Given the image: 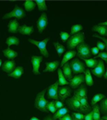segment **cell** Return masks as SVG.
<instances>
[{
    "mask_svg": "<svg viewBox=\"0 0 107 120\" xmlns=\"http://www.w3.org/2000/svg\"><path fill=\"white\" fill-rule=\"evenodd\" d=\"M46 92V89H44L41 92H39L36 96V99H35V103H34V105L35 107L42 111V112H46L48 111L47 110V105H48V101L47 99H45L44 95H45Z\"/></svg>",
    "mask_w": 107,
    "mask_h": 120,
    "instance_id": "6da1fadb",
    "label": "cell"
},
{
    "mask_svg": "<svg viewBox=\"0 0 107 120\" xmlns=\"http://www.w3.org/2000/svg\"><path fill=\"white\" fill-rule=\"evenodd\" d=\"M84 40H85L84 32H77L76 34H74L73 36H71L66 41V45L68 46V48L74 49V48L77 47L79 45L84 44Z\"/></svg>",
    "mask_w": 107,
    "mask_h": 120,
    "instance_id": "7a4b0ae2",
    "label": "cell"
},
{
    "mask_svg": "<svg viewBox=\"0 0 107 120\" xmlns=\"http://www.w3.org/2000/svg\"><path fill=\"white\" fill-rule=\"evenodd\" d=\"M49 40H50V37H47L44 40L40 41V42H39V41H35V40H31V39L28 40V41H29V43L36 45V46L39 48V50H40V52H41V54H42L43 56L48 57V56H49V53H48V51H47V49H46V45H47V43L49 42Z\"/></svg>",
    "mask_w": 107,
    "mask_h": 120,
    "instance_id": "3957f363",
    "label": "cell"
},
{
    "mask_svg": "<svg viewBox=\"0 0 107 120\" xmlns=\"http://www.w3.org/2000/svg\"><path fill=\"white\" fill-rule=\"evenodd\" d=\"M77 56L82 58V59H90L91 58V47L86 44H81L77 47Z\"/></svg>",
    "mask_w": 107,
    "mask_h": 120,
    "instance_id": "277c9868",
    "label": "cell"
},
{
    "mask_svg": "<svg viewBox=\"0 0 107 120\" xmlns=\"http://www.w3.org/2000/svg\"><path fill=\"white\" fill-rule=\"evenodd\" d=\"M25 11L23 10V8H21L20 7L18 6H15L14 9L11 11V12H8L7 14H5L3 19H9V18H17L18 19H22L24 17H25Z\"/></svg>",
    "mask_w": 107,
    "mask_h": 120,
    "instance_id": "5b68a950",
    "label": "cell"
},
{
    "mask_svg": "<svg viewBox=\"0 0 107 120\" xmlns=\"http://www.w3.org/2000/svg\"><path fill=\"white\" fill-rule=\"evenodd\" d=\"M70 67L74 74H81L86 70L85 66L82 62H80L79 59H72V61L70 62Z\"/></svg>",
    "mask_w": 107,
    "mask_h": 120,
    "instance_id": "8992f818",
    "label": "cell"
},
{
    "mask_svg": "<svg viewBox=\"0 0 107 120\" xmlns=\"http://www.w3.org/2000/svg\"><path fill=\"white\" fill-rule=\"evenodd\" d=\"M58 82L56 81L55 83L52 84L48 89H47V95H48V98L49 99H52V100H56L58 98Z\"/></svg>",
    "mask_w": 107,
    "mask_h": 120,
    "instance_id": "52a82bcc",
    "label": "cell"
},
{
    "mask_svg": "<svg viewBox=\"0 0 107 120\" xmlns=\"http://www.w3.org/2000/svg\"><path fill=\"white\" fill-rule=\"evenodd\" d=\"M42 61H43V57L42 56H33L31 57V65H32V72H33L34 75L40 74L39 68H40V66H41V62Z\"/></svg>",
    "mask_w": 107,
    "mask_h": 120,
    "instance_id": "ba28073f",
    "label": "cell"
},
{
    "mask_svg": "<svg viewBox=\"0 0 107 120\" xmlns=\"http://www.w3.org/2000/svg\"><path fill=\"white\" fill-rule=\"evenodd\" d=\"M92 74L95 75L97 78H102L104 76V62L102 60L98 61V64L96 67L92 69Z\"/></svg>",
    "mask_w": 107,
    "mask_h": 120,
    "instance_id": "9c48e42d",
    "label": "cell"
},
{
    "mask_svg": "<svg viewBox=\"0 0 107 120\" xmlns=\"http://www.w3.org/2000/svg\"><path fill=\"white\" fill-rule=\"evenodd\" d=\"M48 25V19L45 13H43L37 20V28L39 32H43Z\"/></svg>",
    "mask_w": 107,
    "mask_h": 120,
    "instance_id": "30bf717a",
    "label": "cell"
},
{
    "mask_svg": "<svg viewBox=\"0 0 107 120\" xmlns=\"http://www.w3.org/2000/svg\"><path fill=\"white\" fill-rule=\"evenodd\" d=\"M84 81H85L84 76L79 74V75H77V76H75L74 78H72V79L69 80V84H70V87H71V88L76 89V88H78Z\"/></svg>",
    "mask_w": 107,
    "mask_h": 120,
    "instance_id": "8fae6325",
    "label": "cell"
},
{
    "mask_svg": "<svg viewBox=\"0 0 107 120\" xmlns=\"http://www.w3.org/2000/svg\"><path fill=\"white\" fill-rule=\"evenodd\" d=\"M16 68V63L13 60H7L4 62L3 66H2V69L4 72L6 73H11L14 71V69Z\"/></svg>",
    "mask_w": 107,
    "mask_h": 120,
    "instance_id": "7c38bea8",
    "label": "cell"
},
{
    "mask_svg": "<svg viewBox=\"0 0 107 120\" xmlns=\"http://www.w3.org/2000/svg\"><path fill=\"white\" fill-rule=\"evenodd\" d=\"M71 94V89L69 87H62L58 89V97L61 99V101H65L67 97H69Z\"/></svg>",
    "mask_w": 107,
    "mask_h": 120,
    "instance_id": "4fadbf2b",
    "label": "cell"
},
{
    "mask_svg": "<svg viewBox=\"0 0 107 120\" xmlns=\"http://www.w3.org/2000/svg\"><path fill=\"white\" fill-rule=\"evenodd\" d=\"M60 66L59 61H53V62H47L46 63L45 69H44V72H55L57 68Z\"/></svg>",
    "mask_w": 107,
    "mask_h": 120,
    "instance_id": "5bb4252c",
    "label": "cell"
},
{
    "mask_svg": "<svg viewBox=\"0 0 107 120\" xmlns=\"http://www.w3.org/2000/svg\"><path fill=\"white\" fill-rule=\"evenodd\" d=\"M62 72H63L64 77L66 78V80H70V79H72V69H71L70 64L66 63V64L63 66Z\"/></svg>",
    "mask_w": 107,
    "mask_h": 120,
    "instance_id": "9a60e30c",
    "label": "cell"
},
{
    "mask_svg": "<svg viewBox=\"0 0 107 120\" xmlns=\"http://www.w3.org/2000/svg\"><path fill=\"white\" fill-rule=\"evenodd\" d=\"M66 104H67V105H68L71 109H74V110L80 109V107H81L79 101L77 99L75 96H73V97H71L70 99H68V100L66 101Z\"/></svg>",
    "mask_w": 107,
    "mask_h": 120,
    "instance_id": "2e32d148",
    "label": "cell"
},
{
    "mask_svg": "<svg viewBox=\"0 0 107 120\" xmlns=\"http://www.w3.org/2000/svg\"><path fill=\"white\" fill-rule=\"evenodd\" d=\"M77 55L76 51H74V50H68L66 53V55L64 56V57H63V59H62V62H61V67H63L66 63H67L68 62V60L72 59L73 57H75Z\"/></svg>",
    "mask_w": 107,
    "mask_h": 120,
    "instance_id": "e0dca14e",
    "label": "cell"
},
{
    "mask_svg": "<svg viewBox=\"0 0 107 120\" xmlns=\"http://www.w3.org/2000/svg\"><path fill=\"white\" fill-rule=\"evenodd\" d=\"M18 31L20 34H24V35H31V33L34 31V29L32 26H19Z\"/></svg>",
    "mask_w": 107,
    "mask_h": 120,
    "instance_id": "ac0fdd59",
    "label": "cell"
},
{
    "mask_svg": "<svg viewBox=\"0 0 107 120\" xmlns=\"http://www.w3.org/2000/svg\"><path fill=\"white\" fill-rule=\"evenodd\" d=\"M3 54H4V56L7 58H8V60L14 59V58H16L18 56V53L16 51H14V50L10 49V48H7V49L3 50Z\"/></svg>",
    "mask_w": 107,
    "mask_h": 120,
    "instance_id": "d6986e66",
    "label": "cell"
},
{
    "mask_svg": "<svg viewBox=\"0 0 107 120\" xmlns=\"http://www.w3.org/2000/svg\"><path fill=\"white\" fill-rule=\"evenodd\" d=\"M93 31H96L99 33L100 36H107V28L105 26H101V25H95L92 28Z\"/></svg>",
    "mask_w": 107,
    "mask_h": 120,
    "instance_id": "ffe728a7",
    "label": "cell"
},
{
    "mask_svg": "<svg viewBox=\"0 0 107 120\" xmlns=\"http://www.w3.org/2000/svg\"><path fill=\"white\" fill-rule=\"evenodd\" d=\"M22 74H23V68L22 67H17L15 69H14V71L11 72V73H9L8 76L9 77H12L14 79H19L22 76Z\"/></svg>",
    "mask_w": 107,
    "mask_h": 120,
    "instance_id": "44dd1931",
    "label": "cell"
},
{
    "mask_svg": "<svg viewBox=\"0 0 107 120\" xmlns=\"http://www.w3.org/2000/svg\"><path fill=\"white\" fill-rule=\"evenodd\" d=\"M68 113V109L67 108H64L62 107L61 109H58L55 114H54V119H59L60 117L64 116L65 115H66Z\"/></svg>",
    "mask_w": 107,
    "mask_h": 120,
    "instance_id": "7402d4cb",
    "label": "cell"
},
{
    "mask_svg": "<svg viewBox=\"0 0 107 120\" xmlns=\"http://www.w3.org/2000/svg\"><path fill=\"white\" fill-rule=\"evenodd\" d=\"M7 26H8V31H9V32L16 33V32L18 31V21L15 20V19L9 21V23H8Z\"/></svg>",
    "mask_w": 107,
    "mask_h": 120,
    "instance_id": "603a6c76",
    "label": "cell"
},
{
    "mask_svg": "<svg viewBox=\"0 0 107 120\" xmlns=\"http://www.w3.org/2000/svg\"><path fill=\"white\" fill-rule=\"evenodd\" d=\"M57 74H58V80H57V82H58V84H59V85L64 86V85L69 84V83H68V80H66V78L64 77V74H63V72H62L61 68H60V69H58Z\"/></svg>",
    "mask_w": 107,
    "mask_h": 120,
    "instance_id": "cb8c5ba5",
    "label": "cell"
},
{
    "mask_svg": "<svg viewBox=\"0 0 107 120\" xmlns=\"http://www.w3.org/2000/svg\"><path fill=\"white\" fill-rule=\"evenodd\" d=\"M85 75H84V78H85V81H86V84L88 86H92L93 85V79H92V75H91V72L89 69H86L84 71Z\"/></svg>",
    "mask_w": 107,
    "mask_h": 120,
    "instance_id": "d4e9b609",
    "label": "cell"
},
{
    "mask_svg": "<svg viewBox=\"0 0 107 120\" xmlns=\"http://www.w3.org/2000/svg\"><path fill=\"white\" fill-rule=\"evenodd\" d=\"M6 44L8 45V46H11V45H19V40H18V38H17L15 36H10V37L7 38Z\"/></svg>",
    "mask_w": 107,
    "mask_h": 120,
    "instance_id": "484cf974",
    "label": "cell"
},
{
    "mask_svg": "<svg viewBox=\"0 0 107 120\" xmlns=\"http://www.w3.org/2000/svg\"><path fill=\"white\" fill-rule=\"evenodd\" d=\"M93 115V120H100L101 119V109L99 106L93 105V110L92 111Z\"/></svg>",
    "mask_w": 107,
    "mask_h": 120,
    "instance_id": "4316f807",
    "label": "cell"
},
{
    "mask_svg": "<svg viewBox=\"0 0 107 120\" xmlns=\"http://www.w3.org/2000/svg\"><path fill=\"white\" fill-rule=\"evenodd\" d=\"M36 6V3L35 1H31V0H28V1H25L24 2V8L27 11H31L34 9Z\"/></svg>",
    "mask_w": 107,
    "mask_h": 120,
    "instance_id": "83f0119b",
    "label": "cell"
},
{
    "mask_svg": "<svg viewBox=\"0 0 107 120\" xmlns=\"http://www.w3.org/2000/svg\"><path fill=\"white\" fill-rule=\"evenodd\" d=\"M87 91H88V90H87L86 88L80 87L79 89H77V90L74 92V94H76L77 96H80V97H83V98H87V94H88Z\"/></svg>",
    "mask_w": 107,
    "mask_h": 120,
    "instance_id": "f1b7e54d",
    "label": "cell"
},
{
    "mask_svg": "<svg viewBox=\"0 0 107 120\" xmlns=\"http://www.w3.org/2000/svg\"><path fill=\"white\" fill-rule=\"evenodd\" d=\"M84 62L86 63L87 67L90 68H94L96 67V65L98 64V61L95 58H90V59H84Z\"/></svg>",
    "mask_w": 107,
    "mask_h": 120,
    "instance_id": "f546056e",
    "label": "cell"
},
{
    "mask_svg": "<svg viewBox=\"0 0 107 120\" xmlns=\"http://www.w3.org/2000/svg\"><path fill=\"white\" fill-rule=\"evenodd\" d=\"M36 5L38 6V8L40 10H43V11H46L47 10V6H46V2L44 0H37L35 1Z\"/></svg>",
    "mask_w": 107,
    "mask_h": 120,
    "instance_id": "4dcf8cb0",
    "label": "cell"
},
{
    "mask_svg": "<svg viewBox=\"0 0 107 120\" xmlns=\"http://www.w3.org/2000/svg\"><path fill=\"white\" fill-rule=\"evenodd\" d=\"M105 98V96L103 95V94H102V93H100V94H96V95H94L93 96V98L92 99V105H95L99 101H101L102 99H104Z\"/></svg>",
    "mask_w": 107,
    "mask_h": 120,
    "instance_id": "1f68e13d",
    "label": "cell"
},
{
    "mask_svg": "<svg viewBox=\"0 0 107 120\" xmlns=\"http://www.w3.org/2000/svg\"><path fill=\"white\" fill-rule=\"evenodd\" d=\"M82 30H83V26L81 24H73L71 27V33L74 35Z\"/></svg>",
    "mask_w": 107,
    "mask_h": 120,
    "instance_id": "d6a6232c",
    "label": "cell"
},
{
    "mask_svg": "<svg viewBox=\"0 0 107 120\" xmlns=\"http://www.w3.org/2000/svg\"><path fill=\"white\" fill-rule=\"evenodd\" d=\"M54 45H55V49H56V51H57V54H58V56H61V55L64 54V52H65V47L61 45L60 44H58V43H54Z\"/></svg>",
    "mask_w": 107,
    "mask_h": 120,
    "instance_id": "836d02e7",
    "label": "cell"
},
{
    "mask_svg": "<svg viewBox=\"0 0 107 120\" xmlns=\"http://www.w3.org/2000/svg\"><path fill=\"white\" fill-rule=\"evenodd\" d=\"M101 111L103 114L107 115V98L103 99L102 101V104H101Z\"/></svg>",
    "mask_w": 107,
    "mask_h": 120,
    "instance_id": "e575fe53",
    "label": "cell"
},
{
    "mask_svg": "<svg viewBox=\"0 0 107 120\" xmlns=\"http://www.w3.org/2000/svg\"><path fill=\"white\" fill-rule=\"evenodd\" d=\"M47 110L50 111V112L53 113V114H55V113L57 111V109H56V107H55V102H50V103H48V105H47Z\"/></svg>",
    "mask_w": 107,
    "mask_h": 120,
    "instance_id": "d590c367",
    "label": "cell"
},
{
    "mask_svg": "<svg viewBox=\"0 0 107 120\" xmlns=\"http://www.w3.org/2000/svg\"><path fill=\"white\" fill-rule=\"evenodd\" d=\"M60 37H61V40L63 42H66V41L70 38V34L69 33H67V32H66V31H60Z\"/></svg>",
    "mask_w": 107,
    "mask_h": 120,
    "instance_id": "8d00e7d4",
    "label": "cell"
},
{
    "mask_svg": "<svg viewBox=\"0 0 107 120\" xmlns=\"http://www.w3.org/2000/svg\"><path fill=\"white\" fill-rule=\"evenodd\" d=\"M73 116L77 120H83L84 117H85V116L83 114H81V113H76V112L73 114Z\"/></svg>",
    "mask_w": 107,
    "mask_h": 120,
    "instance_id": "74e56055",
    "label": "cell"
},
{
    "mask_svg": "<svg viewBox=\"0 0 107 120\" xmlns=\"http://www.w3.org/2000/svg\"><path fill=\"white\" fill-rule=\"evenodd\" d=\"M93 37H95V38H98V39L102 40V41H103V43L105 45V48L107 49V39H105V37L100 36V35H98V34H93Z\"/></svg>",
    "mask_w": 107,
    "mask_h": 120,
    "instance_id": "f35d334b",
    "label": "cell"
},
{
    "mask_svg": "<svg viewBox=\"0 0 107 120\" xmlns=\"http://www.w3.org/2000/svg\"><path fill=\"white\" fill-rule=\"evenodd\" d=\"M97 56L100 57V58H102L103 61H105V63H107V53L106 52H102V53H100Z\"/></svg>",
    "mask_w": 107,
    "mask_h": 120,
    "instance_id": "ab89813d",
    "label": "cell"
},
{
    "mask_svg": "<svg viewBox=\"0 0 107 120\" xmlns=\"http://www.w3.org/2000/svg\"><path fill=\"white\" fill-rule=\"evenodd\" d=\"M97 48L99 49V50H104L105 49V45L103 43V42H98L97 43Z\"/></svg>",
    "mask_w": 107,
    "mask_h": 120,
    "instance_id": "60d3db41",
    "label": "cell"
},
{
    "mask_svg": "<svg viewBox=\"0 0 107 120\" xmlns=\"http://www.w3.org/2000/svg\"><path fill=\"white\" fill-rule=\"evenodd\" d=\"M84 120H93V115H92V112H89L86 116H85V117H84Z\"/></svg>",
    "mask_w": 107,
    "mask_h": 120,
    "instance_id": "b9f144b4",
    "label": "cell"
},
{
    "mask_svg": "<svg viewBox=\"0 0 107 120\" xmlns=\"http://www.w3.org/2000/svg\"><path fill=\"white\" fill-rule=\"evenodd\" d=\"M55 105L56 109H61L62 107H63V103L60 102V101H58V100H55Z\"/></svg>",
    "mask_w": 107,
    "mask_h": 120,
    "instance_id": "7bdbcfd3",
    "label": "cell"
},
{
    "mask_svg": "<svg viewBox=\"0 0 107 120\" xmlns=\"http://www.w3.org/2000/svg\"><path fill=\"white\" fill-rule=\"evenodd\" d=\"M59 120H72V116H71L70 115L66 114V115H65L64 116L60 117V118H59Z\"/></svg>",
    "mask_w": 107,
    "mask_h": 120,
    "instance_id": "ee69618b",
    "label": "cell"
},
{
    "mask_svg": "<svg viewBox=\"0 0 107 120\" xmlns=\"http://www.w3.org/2000/svg\"><path fill=\"white\" fill-rule=\"evenodd\" d=\"M91 50H92V55H94V56H98L99 55V49L97 47H92V48H91Z\"/></svg>",
    "mask_w": 107,
    "mask_h": 120,
    "instance_id": "f6af8a7d",
    "label": "cell"
},
{
    "mask_svg": "<svg viewBox=\"0 0 107 120\" xmlns=\"http://www.w3.org/2000/svg\"><path fill=\"white\" fill-rule=\"evenodd\" d=\"M98 25H101V26H107V21H104V22H102V23H100V24H98Z\"/></svg>",
    "mask_w": 107,
    "mask_h": 120,
    "instance_id": "bcb514c9",
    "label": "cell"
},
{
    "mask_svg": "<svg viewBox=\"0 0 107 120\" xmlns=\"http://www.w3.org/2000/svg\"><path fill=\"white\" fill-rule=\"evenodd\" d=\"M44 120H55V119L52 118L51 116H47V117H45V118H44Z\"/></svg>",
    "mask_w": 107,
    "mask_h": 120,
    "instance_id": "7dc6e473",
    "label": "cell"
},
{
    "mask_svg": "<svg viewBox=\"0 0 107 120\" xmlns=\"http://www.w3.org/2000/svg\"><path fill=\"white\" fill-rule=\"evenodd\" d=\"M30 120H40L39 119V118H37V117H35V116H34V117H31V119Z\"/></svg>",
    "mask_w": 107,
    "mask_h": 120,
    "instance_id": "c3c4849f",
    "label": "cell"
},
{
    "mask_svg": "<svg viewBox=\"0 0 107 120\" xmlns=\"http://www.w3.org/2000/svg\"><path fill=\"white\" fill-rule=\"evenodd\" d=\"M103 120H107V115H104V116H103Z\"/></svg>",
    "mask_w": 107,
    "mask_h": 120,
    "instance_id": "681fc988",
    "label": "cell"
},
{
    "mask_svg": "<svg viewBox=\"0 0 107 120\" xmlns=\"http://www.w3.org/2000/svg\"><path fill=\"white\" fill-rule=\"evenodd\" d=\"M103 77H104L105 79H107V69H106V71H105V73H104V76H103Z\"/></svg>",
    "mask_w": 107,
    "mask_h": 120,
    "instance_id": "f907efd6",
    "label": "cell"
},
{
    "mask_svg": "<svg viewBox=\"0 0 107 120\" xmlns=\"http://www.w3.org/2000/svg\"><path fill=\"white\" fill-rule=\"evenodd\" d=\"M72 120H77V119H76V118H75V117H74V116H72Z\"/></svg>",
    "mask_w": 107,
    "mask_h": 120,
    "instance_id": "816d5d0a",
    "label": "cell"
},
{
    "mask_svg": "<svg viewBox=\"0 0 107 120\" xmlns=\"http://www.w3.org/2000/svg\"><path fill=\"white\" fill-rule=\"evenodd\" d=\"M1 65H2V60L0 59V66H1Z\"/></svg>",
    "mask_w": 107,
    "mask_h": 120,
    "instance_id": "f5cc1de1",
    "label": "cell"
},
{
    "mask_svg": "<svg viewBox=\"0 0 107 120\" xmlns=\"http://www.w3.org/2000/svg\"><path fill=\"white\" fill-rule=\"evenodd\" d=\"M100 120H103V119H100Z\"/></svg>",
    "mask_w": 107,
    "mask_h": 120,
    "instance_id": "db71d44e",
    "label": "cell"
}]
</instances>
